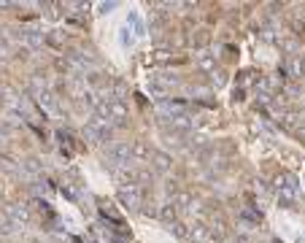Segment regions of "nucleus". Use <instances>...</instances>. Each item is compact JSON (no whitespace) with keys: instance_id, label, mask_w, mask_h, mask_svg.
Listing matches in <instances>:
<instances>
[{"instance_id":"1","label":"nucleus","mask_w":305,"mask_h":243,"mask_svg":"<svg viewBox=\"0 0 305 243\" xmlns=\"http://www.w3.org/2000/svg\"><path fill=\"white\" fill-rule=\"evenodd\" d=\"M297 192H300V187H297V179L292 173H281L276 179V195H278V206L281 208H289L295 203Z\"/></svg>"},{"instance_id":"2","label":"nucleus","mask_w":305,"mask_h":243,"mask_svg":"<svg viewBox=\"0 0 305 243\" xmlns=\"http://www.w3.org/2000/svg\"><path fill=\"white\" fill-rule=\"evenodd\" d=\"M111 133H114V127H111L108 122L97 119V116H92V119L84 124V138H87L89 143H105V141H111Z\"/></svg>"},{"instance_id":"3","label":"nucleus","mask_w":305,"mask_h":243,"mask_svg":"<svg viewBox=\"0 0 305 243\" xmlns=\"http://www.w3.org/2000/svg\"><path fill=\"white\" fill-rule=\"evenodd\" d=\"M130 160H132V146L130 143H111V146L105 149V162H111L114 170L127 168Z\"/></svg>"},{"instance_id":"4","label":"nucleus","mask_w":305,"mask_h":243,"mask_svg":"<svg viewBox=\"0 0 305 243\" xmlns=\"http://www.w3.org/2000/svg\"><path fill=\"white\" fill-rule=\"evenodd\" d=\"M116 198L124 208H138L141 200H143V195H141V187H119Z\"/></svg>"},{"instance_id":"5","label":"nucleus","mask_w":305,"mask_h":243,"mask_svg":"<svg viewBox=\"0 0 305 243\" xmlns=\"http://www.w3.org/2000/svg\"><path fill=\"white\" fill-rule=\"evenodd\" d=\"M187 106L184 103H173V100H160L157 103V114L160 116H168V119H176V116H184Z\"/></svg>"},{"instance_id":"6","label":"nucleus","mask_w":305,"mask_h":243,"mask_svg":"<svg viewBox=\"0 0 305 243\" xmlns=\"http://www.w3.org/2000/svg\"><path fill=\"white\" fill-rule=\"evenodd\" d=\"M157 216L165 222V225H176L178 222V206L173 200H168V203H162L160 206V211H157Z\"/></svg>"},{"instance_id":"7","label":"nucleus","mask_w":305,"mask_h":243,"mask_svg":"<svg viewBox=\"0 0 305 243\" xmlns=\"http://www.w3.org/2000/svg\"><path fill=\"white\" fill-rule=\"evenodd\" d=\"M124 119H127V106H124L122 100H114V97H111V114H108V122L124 124Z\"/></svg>"},{"instance_id":"8","label":"nucleus","mask_w":305,"mask_h":243,"mask_svg":"<svg viewBox=\"0 0 305 243\" xmlns=\"http://www.w3.org/2000/svg\"><path fill=\"white\" fill-rule=\"evenodd\" d=\"M38 103H41V108H46L49 114H57L59 111V103H57V97L51 95L49 89H38Z\"/></svg>"},{"instance_id":"9","label":"nucleus","mask_w":305,"mask_h":243,"mask_svg":"<svg viewBox=\"0 0 305 243\" xmlns=\"http://www.w3.org/2000/svg\"><path fill=\"white\" fill-rule=\"evenodd\" d=\"M197 68L205 70V73H214V70H216V54H211V51H200V54H197Z\"/></svg>"},{"instance_id":"10","label":"nucleus","mask_w":305,"mask_h":243,"mask_svg":"<svg viewBox=\"0 0 305 243\" xmlns=\"http://www.w3.org/2000/svg\"><path fill=\"white\" fill-rule=\"evenodd\" d=\"M151 162H154V170H160V173L170 170V157L165 152H151Z\"/></svg>"},{"instance_id":"11","label":"nucleus","mask_w":305,"mask_h":243,"mask_svg":"<svg viewBox=\"0 0 305 243\" xmlns=\"http://www.w3.org/2000/svg\"><path fill=\"white\" fill-rule=\"evenodd\" d=\"M132 160H138V162L151 160V149L146 146L143 141H135V143H132Z\"/></svg>"},{"instance_id":"12","label":"nucleus","mask_w":305,"mask_h":243,"mask_svg":"<svg viewBox=\"0 0 305 243\" xmlns=\"http://www.w3.org/2000/svg\"><path fill=\"white\" fill-rule=\"evenodd\" d=\"M11 219L16 222V225H27V219H30V214H27V208L24 206H11Z\"/></svg>"},{"instance_id":"13","label":"nucleus","mask_w":305,"mask_h":243,"mask_svg":"<svg viewBox=\"0 0 305 243\" xmlns=\"http://www.w3.org/2000/svg\"><path fill=\"white\" fill-rule=\"evenodd\" d=\"M22 38H24L30 46H41V43H43V32H38V30H24Z\"/></svg>"},{"instance_id":"14","label":"nucleus","mask_w":305,"mask_h":243,"mask_svg":"<svg viewBox=\"0 0 305 243\" xmlns=\"http://www.w3.org/2000/svg\"><path fill=\"white\" fill-rule=\"evenodd\" d=\"M211 238H216V241H222L224 238V222L222 219H214V225H211Z\"/></svg>"},{"instance_id":"15","label":"nucleus","mask_w":305,"mask_h":243,"mask_svg":"<svg viewBox=\"0 0 305 243\" xmlns=\"http://www.w3.org/2000/svg\"><path fill=\"white\" fill-rule=\"evenodd\" d=\"M170 230H173L176 238H192V235H189V225H184V222H176V225H170Z\"/></svg>"},{"instance_id":"16","label":"nucleus","mask_w":305,"mask_h":243,"mask_svg":"<svg viewBox=\"0 0 305 243\" xmlns=\"http://www.w3.org/2000/svg\"><path fill=\"white\" fill-rule=\"evenodd\" d=\"M41 168H43V162L38 160V157H30V160H24V170H30V173H38Z\"/></svg>"},{"instance_id":"17","label":"nucleus","mask_w":305,"mask_h":243,"mask_svg":"<svg viewBox=\"0 0 305 243\" xmlns=\"http://www.w3.org/2000/svg\"><path fill=\"white\" fill-rule=\"evenodd\" d=\"M135 27V35H143V24H141V19H138V14H130L127 16V27Z\"/></svg>"},{"instance_id":"18","label":"nucleus","mask_w":305,"mask_h":243,"mask_svg":"<svg viewBox=\"0 0 305 243\" xmlns=\"http://www.w3.org/2000/svg\"><path fill=\"white\" fill-rule=\"evenodd\" d=\"M173 127H176V130H189V127H192L189 116H176V119H173Z\"/></svg>"},{"instance_id":"19","label":"nucleus","mask_w":305,"mask_h":243,"mask_svg":"<svg viewBox=\"0 0 305 243\" xmlns=\"http://www.w3.org/2000/svg\"><path fill=\"white\" fill-rule=\"evenodd\" d=\"M119 32H122V35H119V41H122V46H132V41H135V38L130 35L132 30H130V27H122Z\"/></svg>"},{"instance_id":"20","label":"nucleus","mask_w":305,"mask_h":243,"mask_svg":"<svg viewBox=\"0 0 305 243\" xmlns=\"http://www.w3.org/2000/svg\"><path fill=\"white\" fill-rule=\"evenodd\" d=\"M297 73L300 78H305V57H297Z\"/></svg>"},{"instance_id":"21","label":"nucleus","mask_w":305,"mask_h":243,"mask_svg":"<svg viewBox=\"0 0 305 243\" xmlns=\"http://www.w3.org/2000/svg\"><path fill=\"white\" fill-rule=\"evenodd\" d=\"M168 57H170V51H168V49H160V51H157V57H154V60H157V62H165Z\"/></svg>"},{"instance_id":"22","label":"nucleus","mask_w":305,"mask_h":243,"mask_svg":"<svg viewBox=\"0 0 305 243\" xmlns=\"http://www.w3.org/2000/svg\"><path fill=\"white\" fill-rule=\"evenodd\" d=\"M214 84H216V87H222V84H224V76L216 73V76H214Z\"/></svg>"},{"instance_id":"23","label":"nucleus","mask_w":305,"mask_h":243,"mask_svg":"<svg viewBox=\"0 0 305 243\" xmlns=\"http://www.w3.org/2000/svg\"><path fill=\"white\" fill-rule=\"evenodd\" d=\"M230 243H249L246 238H235V241H230Z\"/></svg>"},{"instance_id":"24","label":"nucleus","mask_w":305,"mask_h":243,"mask_svg":"<svg viewBox=\"0 0 305 243\" xmlns=\"http://www.w3.org/2000/svg\"><path fill=\"white\" fill-rule=\"evenodd\" d=\"M30 243H41V241H30Z\"/></svg>"}]
</instances>
